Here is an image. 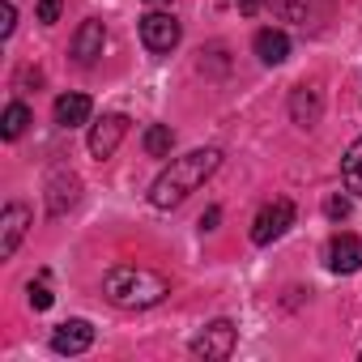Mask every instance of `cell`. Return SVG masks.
Here are the masks:
<instances>
[{
  "mask_svg": "<svg viewBox=\"0 0 362 362\" xmlns=\"http://www.w3.org/2000/svg\"><path fill=\"white\" fill-rule=\"evenodd\" d=\"M218 166H222V149H214V145L192 149V153H184V158H170V166L149 184V205H153V209H175V205H184Z\"/></svg>",
  "mask_w": 362,
  "mask_h": 362,
  "instance_id": "cell-1",
  "label": "cell"
},
{
  "mask_svg": "<svg viewBox=\"0 0 362 362\" xmlns=\"http://www.w3.org/2000/svg\"><path fill=\"white\" fill-rule=\"evenodd\" d=\"M103 294L119 311H145V307H158L170 294V277H162L145 264H115L103 277Z\"/></svg>",
  "mask_w": 362,
  "mask_h": 362,
  "instance_id": "cell-2",
  "label": "cell"
},
{
  "mask_svg": "<svg viewBox=\"0 0 362 362\" xmlns=\"http://www.w3.org/2000/svg\"><path fill=\"white\" fill-rule=\"evenodd\" d=\"M290 226H294V205H290L286 197H277V201H269V205L256 214V222H252V243H256V247H269V243H277Z\"/></svg>",
  "mask_w": 362,
  "mask_h": 362,
  "instance_id": "cell-3",
  "label": "cell"
},
{
  "mask_svg": "<svg viewBox=\"0 0 362 362\" xmlns=\"http://www.w3.org/2000/svg\"><path fill=\"white\" fill-rule=\"evenodd\" d=\"M179 35H184V30H179V22H175L170 13H145V18H141V43H145L153 56H166V52L179 43Z\"/></svg>",
  "mask_w": 362,
  "mask_h": 362,
  "instance_id": "cell-4",
  "label": "cell"
},
{
  "mask_svg": "<svg viewBox=\"0 0 362 362\" xmlns=\"http://www.w3.org/2000/svg\"><path fill=\"white\" fill-rule=\"evenodd\" d=\"M230 349H235V324H230V320H214V324L192 341V354L205 358V362H222V358H230Z\"/></svg>",
  "mask_w": 362,
  "mask_h": 362,
  "instance_id": "cell-5",
  "label": "cell"
},
{
  "mask_svg": "<svg viewBox=\"0 0 362 362\" xmlns=\"http://www.w3.org/2000/svg\"><path fill=\"white\" fill-rule=\"evenodd\" d=\"M26 230H30V209L18 205V201L5 205V214H0V260H13V252L26 239Z\"/></svg>",
  "mask_w": 362,
  "mask_h": 362,
  "instance_id": "cell-6",
  "label": "cell"
},
{
  "mask_svg": "<svg viewBox=\"0 0 362 362\" xmlns=\"http://www.w3.org/2000/svg\"><path fill=\"white\" fill-rule=\"evenodd\" d=\"M124 132H128V119H124V115H103V119L90 128V153H94L98 162H103V158H111V153L119 149Z\"/></svg>",
  "mask_w": 362,
  "mask_h": 362,
  "instance_id": "cell-7",
  "label": "cell"
},
{
  "mask_svg": "<svg viewBox=\"0 0 362 362\" xmlns=\"http://www.w3.org/2000/svg\"><path fill=\"white\" fill-rule=\"evenodd\" d=\"M103 47H107V26H103L98 18L81 22V30H77V39H73V60H77L81 69H90V64L103 56Z\"/></svg>",
  "mask_w": 362,
  "mask_h": 362,
  "instance_id": "cell-8",
  "label": "cell"
},
{
  "mask_svg": "<svg viewBox=\"0 0 362 362\" xmlns=\"http://www.w3.org/2000/svg\"><path fill=\"white\" fill-rule=\"evenodd\" d=\"M94 345V324L90 320H64L52 332V349L56 354H86Z\"/></svg>",
  "mask_w": 362,
  "mask_h": 362,
  "instance_id": "cell-9",
  "label": "cell"
},
{
  "mask_svg": "<svg viewBox=\"0 0 362 362\" xmlns=\"http://www.w3.org/2000/svg\"><path fill=\"white\" fill-rule=\"evenodd\" d=\"M328 269L332 273H358L362 269V239L358 235H337L328 243Z\"/></svg>",
  "mask_w": 362,
  "mask_h": 362,
  "instance_id": "cell-10",
  "label": "cell"
},
{
  "mask_svg": "<svg viewBox=\"0 0 362 362\" xmlns=\"http://www.w3.org/2000/svg\"><path fill=\"white\" fill-rule=\"evenodd\" d=\"M73 205H77V175L56 170V175H52V184H47V209L60 218V214L73 209Z\"/></svg>",
  "mask_w": 362,
  "mask_h": 362,
  "instance_id": "cell-11",
  "label": "cell"
},
{
  "mask_svg": "<svg viewBox=\"0 0 362 362\" xmlns=\"http://www.w3.org/2000/svg\"><path fill=\"white\" fill-rule=\"evenodd\" d=\"M252 47H256V56H260L264 64H281V60L290 56V39H286V30H273V26L256 30Z\"/></svg>",
  "mask_w": 362,
  "mask_h": 362,
  "instance_id": "cell-12",
  "label": "cell"
},
{
  "mask_svg": "<svg viewBox=\"0 0 362 362\" xmlns=\"http://www.w3.org/2000/svg\"><path fill=\"white\" fill-rule=\"evenodd\" d=\"M320 90H307V86H298L294 94H290V119L298 124V128H311L315 119H320Z\"/></svg>",
  "mask_w": 362,
  "mask_h": 362,
  "instance_id": "cell-13",
  "label": "cell"
},
{
  "mask_svg": "<svg viewBox=\"0 0 362 362\" xmlns=\"http://www.w3.org/2000/svg\"><path fill=\"white\" fill-rule=\"evenodd\" d=\"M90 111H94V107H90L86 94H60V98H56V124H60V128H81V124L90 119Z\"/></svg>",
  "mask_w": 362,
  "mask_h": 362,
  "instance_id": "cell-14",
  "label": "cell"
},
{
  "mask_svg": "<svg viewBox=\"0 0 362 362\" xmlns=\"http://www.w3.org/2000/svg\"><path fill=\"white\" fill-rule=\"evenodd\" d=\"M341 175H345V188H349L354 197H362V136L345 149V158H341Z\"/></svg>",
  "mask_w": 362,
  "mask_h": 362,
  "instance_id": "cell-15",
  "label": "cell"
},
{
  "mask_svg": "<svg viewBox=\"0 0 362 362\" xmlns=\"http://www.w3.org/2000/svg\"><path fill=\"white\" fill-rule=\"evenodd\" d=\"M141 145H145L149 158H166V153L175 149V132H170V124H149L145 136H141Z\"/></svg>",
  "mask_w": 362,
  "mask_h": 362,
  "instance_id": "cell-16",
  "label": "cell"
},
{
  "mask_svg": "<svg viewBox=\"0 0 362 362\" xmlns=\"http://www.w3.org/2000/svg\"><path fill=\"white\" fill-rule=\"evenodd\" d=\"M26 124H30V107H26V103H9V107H5V119H0V136H5V141H18V136L26 132Z\"/></svg>",
  "mask_w": 362,
  "mask_h": 362,
  "instance_id": "cell-17",
  "label": "cell"
},
{
  "mask_svg": "<svg viewBox=\"0 0 362 362\" xmlns=\"http://www.w3.org/2000/svg\"><path fill=\"white\" fill-rule=\"evenodd\" d=\"M26 294H30V307H35V311H47V307H52V290H47V281H30Z\"/></svg>",
  "mask_w": 362,
  "mask_h": 362,
  "instance_id": "cell-18",
  "label": "cell"
},
{
  "mask_svg": "<svg viewBox=\"0 0 362 362\" xmlns=\"http://www.w3.org/2000/svg\"><path fill=\"white\" fill-rule=\"evenodd\" d=\"M60 9H64V0H39L35 18H39L43 26H52V22H60Z\"/></svg>",
  "mask_w": 362,
  "mask_h": 362,
  "instance_id": "cell-19",
  "label": "cell"
},
{
  "mask_svg": "<svg viewBox=\"0 0 362 362\" xmlns=\"http://www.w3.org/2000/svg\"><path fill=\"white\" fill-rule=\"evenodd\" d=\"M324 214H328L332 222H345V218H349V197H328V201H324Z\"/></svg>",
  "mask_w": 362,
  "mask_h": 362,
  "instance_id": "cell-20",
  "label": "cell"
},
{
  "mask_svg": "<svg viewBox=\"0 0 362 362\" xmlns=\"http://www.w3.org/2000/svg\"><path fill=\"white\" fill-rule=\"evenodd\" d=\"M13 26H18V9H13V0H5V22H0V35H13Z\"/></svg>",
  "mask_w": 362,
  "mask_h": 362,
  "instance_id": "cell-21",
  "label": "cell"
},
{
  "mask_svg": "<svg viewBox=\"0 0 362 362\" xmlns=\"http://www.w3.org/2000/svg\"><path fill=\"white\" fill-rule=\"evenodd\" d=\"M218 222H222V209L214 205V209H209V214L201 218V230H218Z\"/></svg>",
  "mask_w": 362,
  "mask_h": 362,
  "instance_id": "cell-22",
  "label": "cell"
},
{
  "mask_svg": "<svg viewBox=\"0 0 362 362\" xmlns=\"http://www.w3.org/2000/svg\"><path fill=\"white\" fill-rule=\"evenodd\" d=\"M149 5H162V0H149Z\"/></svg>",
  "mask_w": 362,
  "mask_h": 362,
  "instance_id": "cell-23",
  "label": "cell"
}]
</instances>
